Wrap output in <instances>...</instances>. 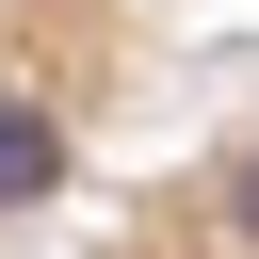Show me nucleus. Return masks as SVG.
Returning <instances> with one entry per match:
<instances>
[{"label":"nucleus","mask_w":259,"mask_h":259,"mask_svg":"<svg viewBox=\"0 0 259 259\" xmlns=\"http://www.w3.org/2000/svg\"><path fill=\"white\" fill-rule=\"evenodd\" d=\"M146 49L162 0H0V259H65V227L130 146Z\"/></svg>","instance_id":"f257e3e1"},{"label":"nucleus","mask_w":259,"mask_h":259,"mask_svg":"<svg viewBox=\"0 0 259 259\" xmlns=\"http://www.w3.org/2000/svg\"><path fill=\"white\" fill-rule=\"evenodd\" d=\"M65 259H259V97H227L162 162H113Z\"/></svg>","instance_id":"f03ea898"}]
</instances>
